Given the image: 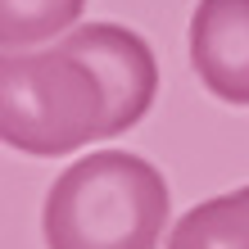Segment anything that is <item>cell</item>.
I'll return each mask as SVG.
<instances>
[{
	"mask_svg": "<svg viewBox=\"0 0 249 249\" xmlns=\"http://www.w3.org/2000/svg\"><path fill=\"white\" fill-rule=\"evenodd\" d=\"M168 249H249V186L181 213L168 231Z\"/></svg>",
	"mask_w": 249,
	"mask_h": 249,
	"instance_id": "5",
	"label": "cell"
},
{
	"mask_svg": "<svg viewBox=\"0 0 249 249\" xmlns=\"http://www.w3.org/2000/svg\"><path fill=\"white\" fill-rule=\"evenodd\" d=\"M86 0H0V50H36L68 36Z\"/></svg>",
	"mask_w": 249,
	"mask_h": 249,
	"instance_id": "6",
	"label": "cell"
},
{
	"mask_svg": "<svg viewBox=\"0 0 249 249\" xmlns=\"http://www.w3.org/2000/svg\"><path fill=\"white\" fill-rule=\"evenodd\" d=\"M190 68L209 95L249 109V0H199L195 5Z\"/></svg>",
	"mask_w": 249,
	"mask_h": 249,
	"instance_id": "4",
	"label": "cell"
},
{
	"mask_svg": "<svg viewBox=\"0 0 249 249\" xmlns=\"http://www.w3.org/2000/svg\"><path fill=\"white\" fill-rule=\"evenodd\" d=\"M59 46L82 54L105 82V95H109L105 136H123L150 113L159 95V64H154V50L145 46V36L118 23H86V27H72Z\"/></svg>",
	"mask_w": 249,
	"mask_h": 249,
	"instance_id": "3",
	"label": "cell"
},
{
	"mask_svg": "<svg viewBox=\"0 0 249 249\" xmlns=\"http://www.w3.org/2000/svg\"><path fill=\"white\" fill-rule=\"evenodd\" d=\"M109 95L100 72L64 46L0 50V141L32 159H64L105 141Z\"/></svg>",
	"mask_w": 249,
	"mask_h": 249,
	"instance_id": "2",
	"label": "cell"
},
{
	"mask_svg": "<svg viewBox=\"0 0 249 249\" xmlns=\"http://www.w3.org/2000/svg\"><path fill=\"white\" fill-rule=\"evenodd\" d=\"M168 209V181L150 159L100 150L54 177L41 236L46 249H159Z\"/></svg>",
	"mask_w": 249,
	"mask_h": 249,
	"instance_id": "1",
	"label": "cell"
}]
</instances>
